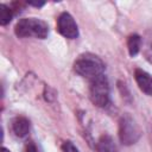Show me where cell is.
<instances>
[{"mask_svg":"<svg viewBox=\"0 0 152 152\" xmlns=\"http://www.w3.org/2000/svg\"><path fill=\"white\" fill-rule=\"evenodd\" d=\"M13 18V10H11L8 6L1 4L0 5V24L1 25H7Z\"/></svg>","mask_w":152,"mask_h":152,"instance_id":"cell-10","label":"cell"},{"mask_svg":"<svg viewBox=\"0 0 152 152\" xmlns=\"http://www.w3.org/2000/svg\"><path fill=\"white\" fill-rule=\"evenodd\" d=\"M24 152H38V148H37V146H36V144L33 141H28L25 145Z\"/></svg>","mask_w":152,"mask_h":152,"instance_id":"cell-12","label":"cell"},{"mask_svg":"<svg viewBox=\"0 0 152 152\" xmlns=\"http://www.w3.org/2000/svg\"><path fill=\"white\" fill-rule=\"evenodd\" d=\"M62 151L63 152H80L78 148L75 146V144L70 140H66L62 144Z\"/></svg>","mask_w":152,"mask_h":152,"instance_id":"cell-11","label":"cell"},{"mask_svg":"<svg viewBox=\"0 0 152 152\" xmlns=\"http://www.w3.org/2000/svg\"><path fill=\"white\" fill-rule=\"evenodd\" d=\"M1 152H11L8 148H6V147H1Z\"/></svg>","mask_w":152,"mask_h":152,"instance_id":"cell-15","label":"cell"},{"mask_svg":"<svg viewBox=\"0 0 152 152\" xmlns=\"http://www.w3.org/2000/svg\"><path fill=\"white\" fill-rule=\"evenodd\" d=\"M74 70L80 76L88 78L89 81L103 75L104 63L102 59L93 53L81 55L74 63Z\"/></svg>","mask_w":152,"mask_h":152,"instance_id":"cell-1","label":"cell"},{"mask_svg":"<svg viewBox=\"0 0 152 152\" xmlns=\"http://www.w3.org/2000/svg\"><path fill=\"white\" fill-rule=\"evenodd\" d=\"M96 152H118L114 139L108 134H102L96 142Z\"/></svg>","mask_w":152,"mask_h":152,"instance_id":"cell-8","label":"cell"},{"mask_svg":"<svg viewBox=\"0 0 152 152\" xmlns=\"http://www.w3.org/2000/svg\"><path fill=\"white\" fill-rule=\"evenodd\" d=\"M14 32L20 38L34 37L45 39L49 34V26L44 20L38 18H23L15 24Z\"/></svg>","mask_w":152,"mask_h":152,"instance_id":"cell-2","label":"cell"},{"mask_svg":"<svg viewBox=\"0 0 152 152\" xmlns=\"http://www.w3.org/2000/svg\"><path fill=\"white\" fill-rule=\"evenodd\" d=\"M120 142L125 146L134 145L141 137V129L134 118L128 113H125L119 119V129H118Z\"/></svg>","mask_w":152,"mask_h":152,"instance_id":"cell-3","label":"cell"},{"mask_svg":"<svg viewBox=\"0 0 152 152\" xmlns=\"http://www.w3.org/2000/svg\"><path fill=\"white\" fill-rule=\"evenodd\" d=\"M27 5H31V6H34V7H43L44 5H45V2H43V1H27Z\"/></svg>","mask_w":152,"mask_h":152,"instance_id":"cell-14","label":"cell"},{"mask_svg":"<svg viewBox=\"0 0 152 152\" xmlns=\"http://www.w3.org/2000/svg\"><path fill=\"white\" fill-rule=\"evenodd\" d=\"M146 56L150 59V62L152 63V37L150 38V40L147 43V46H146Z\"/></svg>","mask_w":152,"mask_h":152,"instance_id":"cell-13","label":"cell"},{"mask_svg":"<svg viewBox=\"0 0 152 152\" xmlns=\"http://www.w3.org/2000/svg\"><path fill=\"white\" fill-rule=\"evenodd\" d=\"M90 101L100 108H104L109 102V83L107 77L103 75L90 81L89 86Z\"/></svg>","mask_w":152,"mask_h":152,"instance_id":"cell-4","label":"cell"},{"mask_svg":"<svg viewBox=\"0 0 152 152\" xmlns=\"http://www.w3.org/2000/svg\"><path fill=\"white\" fill-rule=\"evenodd\" d=\"M134 78L139 89L148 96H152V75L142 69L134 70Z\"/></svg>","mask_w":152,"mask_h":152,"instance_id":"cell-6","label":"cell"},{"mask_svg":"<svg viewBox=\"0 0 152 152\" xmlns=\"http://www.w3.org/2000/svg\"><path fill=\"white\" fill-rule=\"evenodd\" d=\"M57 30L63 37L68 39H76L78 37V26L72 15L68 12H63L58 15Z\"/></svg>","mask_w":152,"mask_h":152,"instance_id":"cell-5","label":"cell"},{"mask_svg":"<svg viewBox=\"0 0 152 152\" xmlns=\"http://www.w3.org/2000/svg\"><path fill=\"white\" fill-rule=\"evenodd\" d=\"M141 49V37L137 33L131 34L127 38V50L131 57H135Z\"/></svg>","mask_w":152,"mask_h":152,"instance_id":"cell-9","label":"cell"},{"mask_svg":"<svg viewBox=\"0 0 152 152\" xmlns=\"http://www.w3.org/2000/svg\"><path fill=\"white\" fill-rule=\"evenodd\" d=\"M12 129L17 137L24 138L30 132V121L25 116H17L12 121Z\"/></svg>","mask_w":152,"mask_h":152,"instance_id":"cell-7","label":"cell"}]
</instances>
